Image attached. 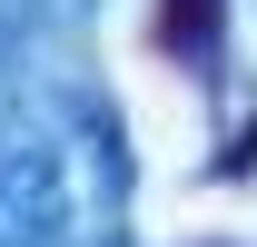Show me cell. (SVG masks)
<instances>
[{
  "mask_svg": "<svg viewBox=\"0 0 257 247\" xmlns=\"http://www.w3.org/2000/svg\"><path fill=\"white\" fill-rule=\"evenodd\" d=\"M159 50L198 89H218V69H227V0H159Z\"/></svg>",
  "mask_w": 257,
  "mask_h": 247,
  "instance_id": "cell-1",
  "label": "cell"
}]
</instances>
